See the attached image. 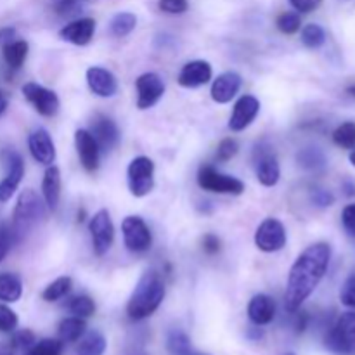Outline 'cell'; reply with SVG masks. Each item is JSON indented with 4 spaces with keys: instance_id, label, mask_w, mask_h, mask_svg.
<instances>
[{
    "instance_id": "cell-1",
    "label": "cell",
    "mask_w": 355,
    "mask_h": 355,
    "mask_svg": "<svg viewBox=\"0 0 355 355\" xmlns=\"http://www.w3.org/2000/svg\"><path fill=\"white\" fill-rule=\"evenodd\" d=\"M329 260H331V246L328 243H314L295 260L284 293L286 311L297 312L302 304L314 293L328 270Z\"/></svg>"
},
{
    "instance_id": "cell-2",
    "label": "cell",
    "mask_w": 355,
    "mask_h": 355,
    "mask_svg": "<svg viewBox=\"0 0 355 355\" xmlns=\"http://www.w3.org/2000/svg\"><path fill=\"white\" fill-rule=\"evenodd\" d=\"M165 298V284L159 274L148 270L142 274L130 300L127 304V314L132 321H142L158 311Z\"/></svg>"
},
{
    "instance_id": "cell-3",
    "label": "cell",
    "mask_w": 355,
    "mask_h": 355,
    "mask_svg": "<svg viewBox=\"0 0 355 355\" xmlns=\"http://www.w3.org/2000/svg\"><path fill=\"white\" fill-rule=\"evenodd\" d=\"M45 217V205L40 198L37 196V193L31 189L23 191L17 198L16 208H14L12 215V229L14 236H16V241L19 239L21 234H24L26 231H30L35 224H38V220Z\"/></svg>"
},
{
    "instance_id": "cell-4",
    "label": "cell",
    "mask_w": 355,
    "mask_h": 355,
    "mask_svg": "<svg viewBox=\"0 0 355 355\" xmlns=\"http://www.w3.org/2000/svg\"><path fill=\"white\" fill-rule=\"evenodd\" d=\"M326 347L338 355H355V312H343L326 333Z\"/></svg>"
},
{
    "instance_id": "cell-5",
    "label": "cell",
    "mask_w": 355,
    "mask_h": 355,
    "mask_svg": "<svg viewBox=\"0 0 355 355\" xmlns=\"http://www.w3.org/2000/svg\"><path fill=\"white\" fill-rule=\"evenodd\" d=\"M128 189L135 198H144L155 187V163L148 156H137L127 168Z\"/></svg>"
},
{
    "instance_id": "cell-6",
    "label": "cell",
    "mask_w": 355,
    "mask_h": 355,
    "mask_svg": "<svg viewBox=\"0 0 355 355\" xmlns=\"http://www.w3.org/2000/svg\"><path fill=\"white\" fill-rule=\"evenodd\" d=\"M198 184L201 189L218 194H236L238 196L245 191V184L241 180L217 172L214 166H201L198 172Z\"/></svg>"
},
{
    "instance_id": "cell-7",
    "label": "cell",
    "mask_w": 355,
    "mask_h": 355,
    "mask_svg": "<svg viewBox=\"0 0 355 355\" xmlns=\"http://www.w3.org/2000/svg\"><path fill=\"white\" fill-rule=\"evenodd\" d=\"M253 162H255L257 179L262 186L272 187L279 182V163H277L276 155L272 153V148L267 142H260L257 146L255 153H253Z\"/></svg>"
},
{
    "instance_id": "cell-8",
    "label": "cell",
    "mask_w": 355,
    "mask_h": 355,
    "mask_svg": "<svg viewBox=\"0 0 355 355\" xmlns=\"http://www.w3.org/2000/svg\"><path fill=\"white\" fill-rule=\"evenodd\" d=\"M121 232H123V241L130 252L144 253L151 248L153 236L146 222L137 215L125 217L121 222Z\"/></svg>"
},
{
    "instance_id": "cell-9",
    "label": "cell",
    "mask_w": 355,
    "mask_h": 355,
    "mask_svg": "<svg viewBox=\"0 0 355 355\" xmlns=\"http://www.w3.org/2000/svg\"><path fill=\"white\" fill-rule=\"evenodd\" d=\"M90 236H92V245L94 252L97 257L106 255L107 250L111 248L114 239V227L113 220H111V215L107 210H99L92 218H90L89 224Z\"/></svg>"
},
{
    "instance_id": "cell-10",
    "label": "cell",
    "mask_w": 355,
    "mask_h": 355,
    "mask_svg": "<svg viewBox=\"0 0 355 355\" xmlns=\"http://www.w3.org/2000/svg\"><path fill=\"white\" fill-rule=\"evenodd\" d=\"M255 245L266 253L279 252L286 245V229L277 218H266L255 232Z\"/></svg>"
},
{
    "instance_id": "cell-11",
    "label": "cell",
    "mask_w": 355,
    "mask_h": 355,
    "mask_svg": "<svg viewBox=\"0 0 355 355\" xmlns=\"http://www.w3.org/2000/svg\"><path fill=\"white\" fill-rule=\"evenodd\" d=\"M21 90H23L24 99H26L42 116L51 118L59 111V99L58 96H55V92H52V90L45 89V87L33 82L24 83Z\"/></svg>"
},
{
    "instance_id": "cell-12",
    "label": "cell",
    "mask_w": 355,
    "mask_h": 355,
    "mask_svg": "<svg viewBox=\"0 0 355 355\" xmlns=\"http://www.w3.org/2000/svg\"><path fill=\"white\" fill-rule=\"evenodd\" d=\"M137 87V107L149 110L155 106L165 94V83L156 73H144L135 82Z\"/></svg>"
},
{
    "instance_id": "cell-13",
    "label": "cell",
    "mask_w": 355,
    "mask_h": 355,
    "mask_svg": "<svg viewBox=\"0 0 355 355\" xmlns=\"http://www.w3.org/2000/svg\"><path fill=\"white\" fill-rule=\"evenodd\" d=\"M92 137L103 151H113L120 142V130L116 123L106 114H96L92 120Z\"/></svg>"
},
{
    "instance_id": "cell-14",
    "label": "cell",
    "mask_w": 355,
    "mask_h": 355,
    "mask_svg": "<svg viewBox=\"0 0 355 355\" xmlns=\"http://www.w3.org/2000/svg\"><path fill=\"white\" fill-rule=\"evenodd\" d=\"M6 165L7 173L6 177L0 180V201L10 200V196L16 193L17 186H19L21 179H23L24 175V163L17 153H6Z\"/></svg>"
},
{
    "instance_id": "cell-15",
    "label": "cell",
    "mask_w": 355,
    "mask_h": 355,
    "mask_svg": "<svg viewBox=\"0 0 355 355\" xmlns=\"http://www.w3.org/2000/svg\"><path fill=\"white\" fill-rule=\"evenodd\" d=\"M75 146L82 166L87 172H96L99 168V146L94 141L92 134L89 130H76L75 132Z\"/></svg>"
},
{
    "instance_id": "cell-16",
    "label": "cell",
    "mask_w": 355,
    "mask_h": 355,
    "mask_svg": "<svg viewBox=\"0 0 355 355\" xmlns=\"http://www.w3.org/2000/svg\"><path fill=\"white\" fill-rule=\"evenodd\" d=\"M259 111H260V103L257 97L243 96L241 99L234 104L231 120H229V128H231L232 132L245 130L246 127L252 125V121L255 120Z\"/></svg>"
},
{
    "instance_id": "cell-17",
    "label": "cell",
    "mask_w": 355,
    "mask_h": 355,
    "mask_svg": "<svg viewBox=\"0 0 355 355\" xmlns=\"http://www.w3.org/2000/svg\"><path fill=\"white\" fill-rule=\"evenodd\" d=\"M28 148L31 156L42 165H52L55 159V148L45 128H37L28 137Z\"/></svg>"
},
{
    "instance_id": "cell-18",
    "label": "cell",
    "mask_w": 355,
    "mask_h": 355,
    "mask_svg": "<svg viewBox=\"0 0 355 355\" xmlns=\"http://www.w3.org/2000/svg\"><path fill=\"white\" fill-rule=\"evenodd\" d=\"M87 83L89 89L99 97H113L118 92V82L114 75L101 66H92L87 69Z\"/></svg>"
},
{
    "instance_id": "cell-19",
    "label": "cell",
    "mask_w": 355,
    "mask_h": 355,
    "mask_svg": "<svg viewBox=\"0 0 355 355\" xmlns=\"http://www.w3.org/2000/svg\"><path fill=\"white\" fill-rule=\"evenodd\" d=\"M241 89V76L234 71L222 73L215 78L214 85H211V99L218 104L231 103L236 97V94Z\"/></svg>"
},
{
    "instance_id": "cell-20",
    "label": "cell",
    "mask_w": 355,
    "mask_h": 355,
    "mask_svg": "<svg viewBox=\"0 0 355 355\" xmlns=\"http://www.w3.org/2000/svg\"><path fill=\"white\" fill-rule=\"evenodd\" d=\"M94 31H96V21L92 17H82V19L71 21V23L66 24L59 35H61L62 40L69 42L73 45H87L94 37Z\"/></svg>"
},
{
    "instance_id": "cell-21",
    "label": "cell",
    "mask_w": 355,
    "mask_h": 355,
    "mask_svg": "<svg viewBox=\"0 0 355 355\" xmlns=\"http://www.w3.org/2000/svg\"><path fill=\"white\" fill-rule=\"evenodd\" d=\"M211 80V66L207 61H191L180 69L179 83L186 89L207 85Z\"/></svg>"
},
{
    "instance_id": "cell-22",
    "label": "cell",
    "mask_w": 355,
    "mask_h": 355,
    "mask_svg": "<svg viewBox=\"0 0 355 355\" xmlns=\"http://www.w3.org/2000/svg\"><path fill=\"white\" fill-rule=\"evenodd\" d=\"M276 315V302L269 295H255L248 304V318L253 324L266 326L274 321Z\"/></svg>"
},
{
    "instance_id": "cell-23",
    "label": "cell",
    "mask_w": 355,
    "mask_h": 355,
    "mask_svg": "<svg viewBox=\"0 0 355 355\" xmlns=\"http://www.w3.org/2000/svg\"><path fill=\"white\" fill-rule=\"evenodd\" d=\"M42 193H44L47 208L54 211L59 205V198H61V172L58 166L49 165V168L45 170L44 180H42Z\"/></svg>"
},
{
    "instance_id": "cell-24",
    "label": "cell",
    "mask_w": 355,
    "mask_h": 355,
    "mask_svg": "<svg viewBox=\"0 0 355 355\" xmlns=\"http://www.w3.org/2000/svg\"><path fill=\"white\" fill-rule=\"evenodd\" d=\"M23 295V283L16 274H0V302L14 304Z\"/></svg>"
},
{
    "instance_id": "cell-25",
    "label": "cell",
    "mask_w": 355,
    "mask_h": 355,
    "mask_svg": "<svg viewBox=\"0 0 355 355\" xmlns=\"http://www.w3.org/2000/svg\"><path fill=\"white\" fill-rule=\"evenodd\" d=\"M87 324L82 318H68L62 319L61 324H59L58 333H59V340L62 343H73L78 342L83 335H85Z\"/></svg>"
},
{
    "instance_id": "cell-26",
    "label": "cell",
    "mask_w": 355,
    "mask_h": 355,
    "mask_svg": "<svg viewBox=\"0 0 355 355\" xmlns=\"http://www.w3.org/2000/svg\"><path fill=\"white\" fill-rule=\"evenodd\" d=\"M28 42L24 40H10L3 44V59L7 66L12 69H19L28 55Z\"/></svg>"
},
{
    "instance_id": "cell-27",
    "label": "cell",
    "mask_w": 355,
    "mask_h": 355,
    "mask_svg": "<svg viewBox=\"0 0 355 355\" xmlns=\"http://www.w3.org/2000/svg\"><path fill=\"white\" fill-rule=\"evenodd\" d=\"M297 162L302 168L311 170V172H321L326 166V156L319 148L309 146V148H304L298 153Z\"/></svg>"
},
{
    "instance_id": "cell-28",
    "label": "cell",
    "mask_w": 355,
    "mask_h": 355,
    "mask_svg": "<svg viewBox=\"0 0 355 355\" xmlns=\"http://www.w3.org/2000/svg\"><path fill=\"white\" fill-rule=\"evenodd\" d=\"M107 343L103 333L90 331L80 340L78 347H76V355H104Z\"/></svg>"
},
{
    "instance_id": "cell-29",
    "label": "cell",
    "mask_w": 355,
    "mask_h": 355,
    "mask_svg": "<svg viewBox=\"0 0 355 355\" xmlns=\"http://www.w3.org/2000/svg\"><path fill=\"white\" fill-rule=\"evenodd\" d=\"M135 24H137V17H135V14L120 12L111 19L110 28H111V33H113L114 37H127L128 33L134 31Z\"/></svg>"
},
{
    "instance_id": "cell-30",
    "label": "cell",
    "mask_w": 355,
    "mask_h": 355,
    "mask_svg": "<svg viewBox=\"0 0 355 355\" xmlns=\"http://www.w3.org/2000/svg\"><path fill=\"white\" fill-rule=\"evenodd\" d=\"M71 277H59V279L52 281L51 284H49L47 288L44 290V293H42V298H44L45 302H58L61 300L62 297H66V295L71 291Z\"/></svg>"
},
{
    "instance_id": "cell-31",
    "label": "cell",
    "mask_w": 355,
    "mask_h": 355,
    "mask_svg": "<svg viewBox=\"0 0 355 355\" xmlns=\"http://www.w3.org/2000/svg\"><path fill=\"white\" fill-rule=\"evenodd\" d=\"M193 349L189 336L180 329H172L166 336V350L170 355H180Z\"/></svg>"
},
{
    "instance_id": "cell-32",
    "label": "cell",
    "mask_w": 355,
    "mask_h": 355,
    "mask_svg": "<svg viewBox=\"0 0 355 355\" xmlns=\"http://www.w3.org/2000/svg\"><path fill=\"white\" fill-rule=\"evenodd\" d=\"M333 142L342 149L355 148V123L354 121H345L333 132Z\"/></svg>"
},
{
    "instance_id": "cell-33",
    "label": "cell",
    "mask_w": 355,
    "mask_h": 355,
    "mask_svg": "<svg viewBox=\"0 0 355 355\" xmlns=\"http://www.w3.org/2000/svg\"><path fill=\"white\" fill-rule=\"evenodd\" d=\"M302 42H304L305 47L309 49H319L326 42V33L322 30V26L319 24L311 23L307 26H304L302 30Z\"/></svg>"
},
{
    "instance_id": "cell-34",
    "label": "cell",
    "mask_w": 355,
    "mask_h": 355,
    "mask_svg": "<svg viewBox=\"0 0 355 355\" xmlns=\"http://www.w3.org/2000/svg\"><path fill=\"white\" fill-rule=\"evenodd\" d=\"M24 355H62V342L55 338H45L38 343H33L26 349Z\"/></svg>"
},
{
    "instance_id": "cell-35",
    "label": "cell",
    "mask_w": 355,
    "mask_h": 355,
    "mask_svg": "<svg viewBox=\"0 0 355 355\" xmlns=\"http://www.w3.org/2000/svg\"><path fill=\"white\" fill-rule=\"evenodd\" d=\"M68 309L73 315L85 319L94 315V312H96V304H94L92 298L87 297V295H80V297H75L69 302Z\"/></svg>"
},
{
    "instance_id": "cell-36",
    "label": "cell",
    "mask_w": 355,
    "mask_h": 355,
    "mask_svg": "<svg viewBox=\"0 0 355 355\" xmlns=\"http://www.w3.org/2000/svg\"><path fill=\"white\" fill-rule=\"evenodd\" d=\"M277 30L284 35H293L300 30L302 19L298 12H283L276 21Z\"/></svg>"
},
{
    "instance_id": "cell-37",
    "label": "cell",
    "mask_w": 355,
    "mask_h": 355,
    "mask_svg": "<svg viewBox=\"0 0 355 355\" xmlns=\"http://www.w3.org/2000/svg\"><path fill=\"white\" fill-rule=\"evenodd\" d=\"M17 328L16 312L10 311L7 305H0V331L12 333Z\"/></svg>"
},
{
    "instance_id": "cell-38",
    "label": "cell",
    "mask_w": 355,
    "mask_h": 355,
    "mask_svg": "<svg viewBox=\"0 0 355 355\" xmlns=\"http://www.w3.org/2000/svg\"><path fill=\"white\" fill-rule=\"evenodd\" d=\"M238 155V142L234 139H224L217 148V159L218 162H229L231 158Z\"/></svg>"
},
{
    "instance_id": "cell-39",
    "label": "cell",
    "mask_w": 355,
    "mask_h": 355,
    "mask_svg": "<svg viewBox=\"0 0 355 355\" xmlns=\"http://www.w3.org/2000/svg\"><path fill=\"white\" fill-rule=\"evenodd\" d=\"M340 300L345 307L355 309V274L350 276L349 279L345 281V284L342 286V291H340Z\"/></svg>"
},
{
    "instance_id": "cell-40",
    "label": "cell",
    "mask_w": 355,
    "mask_h": 355,
    "mask_svg": "<svg viewBox=\"0 0 355 355\" xmlns=\"http://www.w3.org/2000/svg\"><path fill=\"white\" fill-rule=\"evenodd\" d=\"M14 241H16V236H14L12 229L0 224V262L6 259L7 252H9V248L12 246Z\"/></svg>"
},
{
    "instance_id": "cell-41",
    "label": "cell",
    "mask_w": 355,
    "mask_h": 355,
    "mask_svg": "<svg viewBox=\"0 0 355 355\" xmlns=\"http://www.w3.org/2000/svg\"><path fill=\"white\" fill-rule=\"evenodd\" d=\"M35 343V335L30 331V329H21V331L14 333L12 340H10V345L16 349H30Z\"/></svg>"
},
{
    "instance_id": "cell-42",
    "label": "cell",
    "mask_w": 355,
    "mask_h": 355,
    "mask_svg": "<svg viewBox=\"0 0 355 355\" xmlns=\"http://www.w3.org/2000/svg\"><path fill=\"white\" fill-rule=\"evenodd\" d=\"M158 6L166 14H182L186 12L189 3L187 0H159Z\"/></svg>"
},
{
    "instance_id": "cell-43",
    "label": "cell",
    "mask_w": 355,
    "mask_h": 355,
    "mask_svg": "<svg viewBox=\"0 0 355 355\" xmlns=\"http://www.w3.org/2000/svg\"><path fill=\"white\" fill-rule=\"evenodd\" d=\"M311 200L315 207L328 208V207H331L333 201H335V198H333V194L328 193L326 189H312Z\"/></svg>"
},
{
    "instance_id": "cell-44",
    "label": "cell",
    "mask_w": 355,
    "mask_h": 355,
    "mask_svg": "<svg viewBox=\"0 0 355 355\" xmlns=\"http://www.w3.org/2000/svg\"><path fill=\"white\" fill-rule=\"evenodd\" d=\"M342 222L345 231L355 238V203L347 205L342 211Z\"/></svg>"
},
{
    "instance_id": "cell-45",
    "label": "cell",
    "mask_w": 355,
    "mask_h": 355,
    "mask_svg": "<svg viewBox=\"0 0 355 355\" xmlns=\"http://www.w3.org/2000/svg\"><path fill=\"white\" fill-rule=\"evenodd\" d=\"M290 3L295 10L307 14L318 9V7L322 3V0H290Z\"/></svg>"
},
{
    "instance_id": "cell-46",
    "label": "cell",
    "mask_w": 355,
    "mask_h": 355,
    "mask_svg": "<svg viewBox=\"0 0 355 355\" xmlns=\"http://www.w3.org/2000/svg\"><path fill=\"white\" fill-rule=\"evenodd\" d=\"M203 250L208 255H215V253L220 252V239L215 234H207L203 238Z\"/></svg>"
},
{
    "instance_id": "cell-47",
    "label": "cell",
    "mask_w": 355,
    "mask_h": 355,
    "mask_svg": "<svg viewBox=\"0 0 355 355\" xmlns=\"http://www.w3.org/2000/svg\"><path fill=\"white\" fill-rule=\"evenodd\" d=\"M55 10H58V14H61V16H71V14L78 12V6H76L73 0H62V2H59L58 6H55Z\"/></svg>"
},
{
    "instance_id": "cell-48",
    "label": "cell",
    "mask_w": 355,
    "mask_h": 355,
    "mask_svg": "<svg viewBox=\"0 0 355 355\" xmlns=\"http://www.w3.org/2000/svg\"><path fill=\"white\" fill-rule=\"evenodd\" d=\"M343 193H345V196H355V180H343Z\"/></svg>"
},
{
    "instance_id": "cell-49",
    "label": "cell",
    "mask_w": 355,
    "mask_h": 355,
    "mask_svg": "<svg viewBox=\"0 0 355 355\" xmlns=\"http://www.w3.org/2000/svg\"><path fill=\"white\" fill-rule=\"evenodd\" d=\"M14 37V30L12 28H6V30H0V40H3L7 44V42H10V38Z\"/></svg>"
},
{
    "instance_id": "cell-50",
    "label": "cell",
    "mask_w": 355,
    "mask_h": 355,
    "mask_svg": "<svg viewBox=\"0 0 355 355\" xmlns=\"http://www.w3.org/2000/svg\"><path fill=\"white\" fill-rule=\"evenodd\" d=\"M0 355H14V347L9 343H0Z\"/></svg>"
},
{
    "instance_id": "cell-51",
    "label": "cell",
    "mask_w": 355,
    "mask_h": 355,
    "mask_svg": "<svg viewBox=\"0 0 355 355\" xmlns=\"http://www.w3.org/2000/svg\"><path fill=\"white\" fill-rule=\"evenodd\" d=\"M6 107H7V97L3 96V92H2V90H0V114H2L3 111H6Z\"/></svg>"
},
{
    "instance_id": "cell-52",
    "label": "cell",
    "mask_w": 355,
    "mask_h": 355,
    "mask_svg": "<svg viewBox=\"0 0 355 355\" xmlns=\"http://www.w3.org/2000/svg\"><path fill=\"white\" fill-rule=\"evenodd\" d=\"M180 355H210V354H203V352H196V350H194V349H191V350H187V352H184V354H180Z\"/></svg>"
},
{
    "instance_id": "cell-53",
    "label": "cell",
    "mask_w": 355,
    "mask_h": 355,
    "mask_svg": "<svg viewBox=\"0 0 355 355\" xmlns=\"http://www.w3.org/2000/svg\"><path fill=\"white\" fill-rule=\"evenodd\" d=\"M349 159H350V163H352V165L355 166V148L352 149V153H350V156H349Z\"/></svg>"
},
{
    "instance_id": "cell-54",
    "label": "cell",
    "mask_w": 355,
    "mask_h": 355,
    "mask_svg": "<svg viewBox=\"0 0 355 355\" xmlns=\"http://www.w3.org/2000/svg\"><path fill=\"white\" fill-rule=\"evenodd\" d=\"M347 92H349L352 97H355V85H350L349 89H347Z\"/></svg>"
},
{
    "instance_id": "cell-55",
    "label": "cell",
    "mask_w": 355,
    "mask_h": 355,
    "mask_svg": "<svg viewBox=\"0 0 355 355\" xmlns=\"http://www.w3.org/2000/svg\"><path fill=\"white\" fill-rule=\"evenodd\" d=\"M284 355H295V354H293V352H286Z\"/></svg>"
}]
</instances>
